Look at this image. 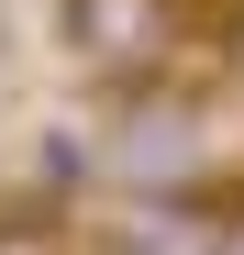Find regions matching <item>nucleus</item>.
<instances>
[{"label": "nucleus", "instance_id": "obj_2", "mask_svg": "<svg viewBox=\"0 0 244 255\" xmlns=\"http://www.w3.org/2000/svg\"><path fill=\"white\" fill-rule=\"evenodd\" d=\"M189 155H200V100L178 89V67L167 78H122L111 89V133L89 144V166L133 178V189H167V178H189Z\"/></svg>", "mask_w": 244, "mask_h": 255}, {"label": "nucleus", "instance_id": "obj_3", "mask_svg": "<svg viewBox=\"0 0 244 255\" xmlns=\"http://www.w3.org/2000/svg\"><path fill=\"white\" fill-rule=\"evenodd\" d=\"M0 255H78V233L45 200H0Z\"/></svg>", "mask_w": 244, "mask_h": 255}, {"label": "nucleus", "instance_id": "obj_1", "mask_svg": "<svg viewBox=\"0 0 244 255\" xmlns=\"http://www.w3.org/2000/svg\"><path fill=\"white\" fill-rule=\"evenodd\" d=\"M56 45L122 89V78H167L189 45V0H56Z\"/></svg>", "mask_w": 244, "mask_h": 255}, {"label": "nucleus", "instance_id": "obj_4", "mask_svg": "<svg viewBox=\"0 0 244 255\" xmlns=\"http://www.w3.org/2000/svg\"><path fill=\"white\" fill-rule=\"evenodd\" d=\"M200 222H211V244H200V255H244V189H233V200H211Z\"/></svg>", "mask_w": 244, "mask_h": 255}, {"label": "nucleus", "instance_id": "obj_5", "mask_svg": "<svg viewBox=\"0 0 244 255\" xmlns=\"http://www.w3.org/2000/svg\"><path fill=\"white\" fill-rule=\"evenodd\" d=\"M222 67H233V78H244V11H233V22H222Z\"/></svg>", "mask_w": 244, "mask_h": 255}]
</instances>
